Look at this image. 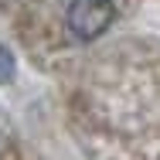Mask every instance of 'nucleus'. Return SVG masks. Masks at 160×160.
Here are the masks:
<instances>
[{"mask_svg": "<svg viewBox=\"0 0 160 160\" xmlns=\"http://www.w3.org/2000/svg\"><path fill=\"white\" fill-rule=\"evenodd\" d=\"M116 17V3L112 0H72L68 3V28L75 38L92 41L106 31Z\"/></svg>", "mask_w": 160, "mask_h": 160, "instance_id": "obj_1", "label": "nucleus"}]
</instances>
